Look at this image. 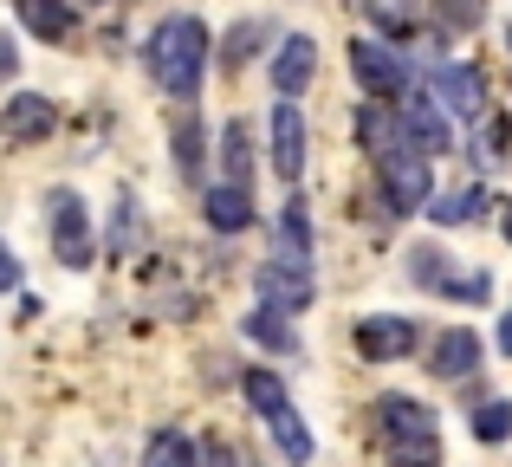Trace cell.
Wrapping results in <instances>:
<instances>
[{"mask_svg":"<svg viewBox=\"0 0 512 467\" xmlns=\"http://www.w3.org/2000/svg\"><path fill=\"white\" fill-rule=\"evenodd\" d=\"M150 78L169 91V98H195L201 91V72H208V26L201 20H188V13H175V20H163L150 33Z\"/></svg>","mask_w":512,"mask_h":467,"instance_id":"1","label":"cell"},{"mask_svg":"<svg viewBox=\"0 0 512 467\" xmlns=\"http://www.w3.org/2000/svg\"><path fill=\"white\" fill-rule=\"evenodd\" d=\"M376 442H383L389 467H441L435 409L415 396H376Z\"/></svg>","mask_w":512,"mask_h":467,"instance_id":"2","label":"cell"},{"mask_svg":"<svg viewBox=\"0 0 512 467\" xmlns=\"http://www.w3.org/2000/svg\"><path fill=\"white\" fill-rule=\"evenodd\" d=\"M376 169H383L389 215H428V202H435V169H428V156L415 150V143L383 150V156H376Z\"/></svg>","mask_w":512,"mask_h":467,"instance_id":"3","label":"cell"},{"mask_svg":"<svg viewBox=\"0 0 512 467\" xmlns=\"http://www.w3.org/2000/svg\"><path fill=\"white\" fill-rule=\"evenodd\" d=\"M312 292H318V279H312V253L305 247H292V240H279L273 253H266V266H260V299L266 305H279V312H305L312 305Z\"/></svg>","mask_w":512,"mask_h":467,"instance_id":"4","label":"cell"},{"mask_svg":"<svg viewBox=\"0 0 512 467\" xmlns=\"http://www.w3.org/2000/svg\"><path fill=\"white\" fill-rule=\"evenodd\" d=\"M350 72H357V85L370 98H402L409 91V59L396 46H383V39H357L350 46Z\"/></svg>","mask_w":512,"mask_h":467,"instance_id":"5","label":"cell"},{"mask_svg":"<svg viewBox=\"0 0 512 467\" xmlns=\"http://www.w3.org/2000/svg\"><path fill=\"white\" fill-rule=\"evenodd\" d=\"M52 247H59V260L72 266V273H85L91 266V228H85V202H78L72 189H52Z\"/></svg>","mask_w":512,"mask_h":467,"instance_id":"6","label":"cell"},{"mask_svg":"<svg viewBox=\"0 0 512 467\" xmlns=\"http://www.w3.org/2000/svg\"><path fill=\"white\" fill-rule=\"evenodd\" d=\"M435 98L467 124H487V78L474 65H435Z\"/></svg>","mask_w":512,"mask_h":467,"instance_id":"7","label":"cell"},{"mask_svg":"<svg viewBox=\"0 0 512 467\" xmlns=\"http://www.w3.org/2000/svg\"><path fill=\"white\" fill-rule=\"evenodd\" d=\"M415 344H422V325H409V318H363L357 325V351L370 357V364H396V357H409Z\"/></svg>","mask_w":512,"mask_h":467,"instance_id":"8","label":"cell"},{"mask_svg":"<svg viewBox=\"0 0 512 467\" xmlns=\"http://www.w3.org/2000/svg\"><path fill=\"white\" fill-rule=\"evenodd\" d=\"M0 130H7V143H39L59 130V104L39 98V91H20V98H7V111H0Z\"/></svg>","mask_w":512,"mask_h":467,"instance_id":"9","label":"cell"},{"mask_svg":"<svg viewBox=\"0 0 512 467\" xmlns=\"http://www.w3.org/2000/svg\"><path fill=\"white\" fill-rule=\"evenodd\" d=\"M480 351H487V344H480V331L474 325H454V331H441V338H435L428 370H435V377H448V383H461L467 370H480Z\"/></svg>","mask_w":512,"mask_h":467,"instance_id":"10","label":"cell"},{"mask_svg":"<svg viewBox=\"0 0 512 467\" xmlns=\"http://www.w3.org/2000/svg\"><path fill=\"white\" fill-rule=\"evenodd\" d=\"M273 169L286 182H299L305 176V117H299V104H273Z\"/></svg>","mask_w":512,"mask_h":467,"instance_id":"11","label":"cell"},{"mask_svg":"<svg viewBox=\"0 0 512 467\" xmlns=\"http://www.w3.org/2000/svg\"><path fill=\"white\" fill-rule=\"evenodd\" d=\"M312 78H318V46L305 33H292L286 46H279V59H273V91L279 98H299Z\"/></svg>","mask_w":512,"mask_h":467,"instance_id":"12","label":"cell"},{"mask_svg":"<svg viewBox=\"0 0 512 467\" xmlns=\"http://www.w3.org/2000/svg\"><path fill=\"white\" fill-rule=\"evenodd\" d=\"M402 143H415L422 156H448V124H441V98L402 104Z\"/></svg>","mask_w":512,"mask_h":467,"instance_id":"13","label":"cell"},{"mask_svg":"<svg viewBox=\"0 0 512 467\" xmlns=\"http://www.w3.org/2000/svg\"><path fill=\"white\" fill-rule=\"evenodd\" d=\"M201 215H208V228H214V234H240V228H253V195H247V182H221V189H208Z\"/></svg>","mask_w":512,"mask_h":467,"instance_id":"14","label":"cell"},{"mask_svg":"<svg viewBox=\"0 0 512 467\" xmlns=\"http://www.w3.org/2000/svg\"><path fill=\"white\" fill-rule=\"evenodd\" d=\"M487 215V189H448V195H435L428 202V221H441V228H467V221H480Z\"/></svg>","mask_w":512,"mask_h":467,"instance_id":"15","label":"cell"},{"mask_svg":"<svg viewBox=\"0 0 512 467\" xmlns=\"http://www.w3.org/2000/svg\"><path fill=\"white\" fill-rule=\"evenodd\" d=\"M247 338L266 344V351H286V357L299 351V331H292L286 312H279V305H266V299H260V312H247Z\"/></svg>","mask_w":512,"mask_h":467,"instance_id":"16","label":"cell"},{"mask_svg":"<svg viewBox=\"0 0 512 467\" xmlns=\"http://www.w3.org/2000/svg\"><path fill=\"white\" fill-rule=\"evenodd\" d=\"M240 390H247V403H253V416H266L273 422L279 409H292V396H286V383L273 377V370H247V377H240Z\"/></svg>","mask_w":512,"mask_h":467,"instance_id":"17","label":"cell"},{"mask_svg":"<svg viewBox=\"0 0 512 467\" xmlns=\"http://www.w3.org/2000/svg\"><path fill=\"white\" fill-rule=\"evenodd\" d=\"M357 137H363V150L383 156V150H396V143H402V117H389L383 104H363V111H357Z\"/></svg>","mask_w":512,"mask_h":467,"instance_id":"18","label":"cell"},{"mask_svg":"<svg viewBox=\"0 0 512 467\" xmlns=\"http://www.w3.org/2000/svg\"><path fill=\"white\" fill-rule=\"evenodd\" d=\"M221 176L227 182H247L253 176V130L247 124H227L221 130Z\"/></svg>","mask_w":512,"mask_h":467,"instance_id":"19","label":"cell"},{"mask_svg":"<svg viewBox=\"0 0 512 467\" xmlns=\"http://www.w3.org/2000/svg\"><path fill=\"white\" fill-rule=\"evenodd\" d=\"M195 455L201 448L188 442V435L163 429V435H150V448H143V467H195Z\"/></svg>","mask_w":512,"mask_h":467,"instance_id":"20","label":"cell"},{"mask_svg":"<svg viewBox=\"0 0 512 467\" xmlns=\"http://www.w3.org/2000/svg\"><path fill=\"white\" fill-rule=\"evenodd\" d=\"M20 20L33 26L39 39H65V33H72V13H65L59 0H20Z\"/></svg>","mask_w":512,"mask_h":467,"instance_id":"21","label":"cell"},{"mask_svg":"<svg viewBox=\"0 0 512 467\" xmlns=\"http://www.w3.org/2000/svg\"><path fill=\"white\" fill-rule=\"evenodd\" d=\"M467 429H474V442H506V435H512V403H506V396L480 403L474 416H467Z\"/></svg>","mask_w":512,"mask_h":467,"instance_id":"22","label":"cell"},{"mask_svg":"<svg viewBox=\"0 0 512 467\" xmlns=\"http://www.w3.org/2000/svg\"><path fill=\"white\" fill-rule=\"evenodd\" d=\"M409 279L428 292H448V253L441 247H409Z\"/></svg>","mask_w":512,"mask_h":467,"instance_id":"23","label":"cell"},{"mask_svg":"<svg viewBox=\"0 0 512 467\" xmlns=\"http://www.w3.org/2000/svg\"><path fill=\"white\" fill-rule=\"evenodd\" d=\"M273 435H279V448H286V461H312V435H305V422H299V409H279L273 416Z\"/></svg>","mask_w":512,"mask_h":467,"instance_id":"24","label":"cell"},{"mask_svg":"<svg viewBox=\"0 0 512 467\" xmlns=\"http://www.w3.org/2000/svg\"><path fill=\"white\" fill-rule=\"evenodd\" d=\"M363 13H370L383 33H409L415 26V7H402V0H363Z\"/></svg>","mask_w":512,"mask_h":467,"instance_id":"25","label":"cell"},{"mask_svg":"<svg viewBox=\"0 0 512 467\" xmlns=\"http://www.w3.org/2000/svg\"><path fill=\"white\" fill-rule=\"evenodd\" d=\"M279 240H292V247H305L312 253V215H305V202L292 195L286 202V215H279Z\"/></svg>","mask_w":512,"mask_h":467,"instance_id":"26","label":"cell"},{"mask_svg":"<svg viewBox=\"0 0 512 467\" xmlns=\"http://www.w3.org/2000/svg\"><path fill=\"white\" fill-rule=\"evenodd\" d=\"M175 169H182V176H195V169H201V130L195 124L175 130Z\"/></svg>","mask_w":512,"mask_h":467,"instance_id":"27","label":"cell"},{"mask_svg":"<svg viewBox=\"0 0 512 467\" xmlns=\"http://www.w3.org/2000/svg\"><path fill=\"white\" fill-rule=\"evenodd\" d=\"M480 163L500 169L506 163V117H487V137H480Z\"/></svg>","mask_w":512,"mask_h":467,"instance_id":"28","label":"cell"},{"mask_svg":"<svg viewBox=\"0 0 512 467\" xmlns=\"http://www.w3.org/2000/svg\"><path fill=\"white\" fill-rule=\"evenodd\" d=\"M253 46H260V26H234V33H227V65H247Z\"/></svg>","mask_w":512,"mask_h":467,"instance_id":"29","label":"cell"},{"mask_svg":"<svg viewBox=\"0 0 512 467\" xmlns=\"http://www.w3.org/2000/svg\"><path fill=\"white\" fill-rule=\"evenodd\" d=\"M195 467H240V455H234V448H227V442H201Z\"/></svg>","mask_w":512,"mask_h":467,"instance_id":"30","label":"cell"},{"mask_svg":"<svg viewBox=\"0 0 512 467\" xmlns=\"http://www.w3.org/2000/svg\"><path fill=\"white\" fill-rule=\"evenodd\" d=\"M441 13H448V26H480V13H487V7H480V0H448Z\"/></svg>","mask_w":512,"mask_h":467,"instance_id":"31","label":"cell"},{"mask_svg":"<svg viewBox=\"0 0 512 467\" xmlns=\"http://www.w3.org/2000/svg\"><path fill=\"white\" fill-rule=\"evenodd\" d=\"M448 292H454V299H487L493 279H487V273H474V279H448Z\"/></svg>","mask_w":512,"mask_h":467,"instance_id":"32","label":"cell"},{"mask_svg":"<svg viewBox=\"0 0 512 467\" xmlns=\"http://www.w3.org/2000/svg\"><path fill=\"white\" fill-rule=\"evenodd\" d=\"M13 286H20V260H13L7 240H0V292H13Z\"/></svg>","mask_w":512,"mask_h":467,"instance_id":"33","label":"cell"},{"mask_svg":"<svg viewBox=\"0 0 512 467\" xmlns=\"http://www.w3.org/2000/svg\"><path fill=\"white\" fill-rule=\"evenodd\" d=\"M13 72H20V46L0 33V78H13Z\"/></svg>","mask_w":512,"mask_h":467,"instance_id":"34","label":"cell"},{"mask_svg":"<svg viewBox=\"0 0 512 467\" xmlns=\"http://www.w3.org/2000/svg\"><path fill=\"white\" fill-rule=\"evenodd\" d=\"M500 351H506V357H512V312H506V318H500Z\"/></svg>","mask_w":512,"mask_h":467,"instance_id":"35","label":"cell"},{"mask_svg":"<svg viewBox=\"0 0 512 467\" xmlns=\"http://www.w3.org/2000/svg\"><path fill=\"white\" fill-rule=\"evenodd\" d=\"M506 240H512V208H506Z\"/></svg>","mask_w":512,"mask_h":467,"instance_id":"36","label":"cell"},{"mask_svg":"<svg viewBox=\"0 0 512 467\" xmlns=\"http://www.w3.org/2000/svg\"><path fill=\"white\" fill-rule=\"evenodd\" d=\"M91 7H111V0H91Z\"/></svg>","mask_w":512,"mask_h":467,"instance_id":"37","label":"cell"}]
</instances>
